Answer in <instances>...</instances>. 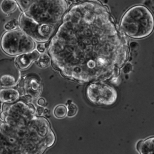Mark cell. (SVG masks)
Instances as JSON below:
<instances>
[{"instance_id": "obj_22", "label": "cell", "mask_w": 154, "mask_h": 154, "mask_svg": "<svg viewBox=\"0 0 154 154\" xmlns=\"http://www.w3.org/2000/svg\"><path fill=\"white\" fill-rule=\"evenodd\" d=\"M45 44H39L38 46H37V51L38 52H40V53H42L43 51H45Z\"/></svg>"}, {"instance_id": "obj_3", "label": "cell", "mask_w": 154, "mask_h": 154, "mask_svg": "<svg viewBox=\"0 0 154 154\" xmlns=\"http://www.w3.org/2000/svg\"><path fill=\"white\" fill-rule=\"evenodd\" d=\"M120 26L122 31L131 38L146 37L153 30V14L144 5L133 6L123 14Z\"/></svg>"}, {"instance_id": "obj_11", "label": "cell", "mask_w": 154, "mask_h": 154, "mask_svg": "<svg viewBox=\"0 0 154 154\" xmlns=\"http://www.w3.org/2000/svg\"><path fill=\"white\" fill-rule=\"evenodd\" d=\"M20 92L16 88H3L0 89V101L6 103H13L19 100Z\"/></svg>"}, {"instance_id": "obj_2", "label": "cell", "mask_w": 154, "mask_h": 154, "mask_svg": "<svg viewBox=\"0 0 154 154\" xmlns=\"http://www.w3.org/2000/svg\"><path fill=\"white\" fill-rule=\"evenodd\" d=\"M0 114V153L42 154L55 142L48 120L22 100L4 103Z\"/></svg>"}, {"instance_id": "obj_6", "label": "cell", "mask_w": 154, "mask_h": 154, "mask_svg": "<svg viewBox=\"0 0 154 154\" xmlns=\"http://www.w3.org/2000/svg\"><path fill=\"white\" fill-rule=\"evenodd\" d=\"M85 94L91 103L99 106H111L117 99L116 90L105 81H93L88 83Z\"/></svg>"}, {"instance_id": "obj_10", "label": "cell", "mask_w": 154, "mask_h": 154, "mask_svg": "<svg viewBox=\"0 0 154 154\" xmlns=\"http://www.w3.org/2000/svg\"><path fill=\"white\" fill-rule=\"evenodd\" d=\"M40 56V53L35 50L18 55L15 59V62L20 69H27L31 63L35 61Z\"/></svg>"}, {"instance_id": "obj_18", "label": "cell", "mask_w": 154, "mask_h": 154, "mask_svg": "<svg viewBox=\"0 0 154 154\" xmlns=\"http://www.w3.org/2000/svg\"><path fill=\"white\" fill-rule=\"evenodd\" d=\"M19 25L18 21L16 19H13L6 22L4 25V28L8 31V30H12L14 29L17 28V26Z\"/></svg>"}, {"instance_id": "obj_19", "label": "cell", "mask_w": 154, "mask_h": 154, "mask_svg": "<svg viewBox=\"0 0 154 154\" xmlns=\"http://www.w3.org/2000/svg\"><path fill=\"white\" fill-rule=\"evenodd\" d=\"M122 71L124 74H129V72H131L132 70V65L129 63V62H127V63H125L123 66L122 67Z\"/></svg>"}, {"instance_id": "obj_8", "label": "cell", "mask_w": 154, "mask_h": 154, "mask_svg": "<svg viewBox=\"0 0 154 154\" xmlns=\"http://www.w3.org/2000/svg\"><path fill=\"white\" fill-rule=\"evenodd\" d=\"M20 79V70L14 59H0V86L13 87L19 82Z\"/></svg>"}, {"instance_id": "obj_9", "label": "cell", "mask_w": 154, "mask_h": 154, "mask_svg": "<svg viewBox=\"0 0 154 154\" xmlns=\"http://www.w3.org/2000/svg\"><path fill=\"white\" fill-rule=\"evenodd\" d=\"M20 88L23 95L29 98L38 97L42 89L40 78L38 74L30 72L20 79Z\"/></svg>"}, {"instance_id": "obj_12", "label": "cell", "mask_w": 154, "mask_h": 154, "mask_svg": "<svg viewBox=\"0 0 154 154\" xmlns=\"http://www.w3.org/2000/svg\"><path fill=\"white\" fill-rule=\"evenodd\" d=\"M137 150L141 154H152L154 150V137L139 141L137 144Z\"/></svg>"}, {"instance_id": "obj_5", "label": "cell", "mask_w": 154, "mask_h": 154, "mask_svg": "<svg viewBox=\"0 0 154 154\" xmlns=\"http://www.w3.org/2000/svg\"><path fill=\"white\" fill-rule=\"evenodd\" d=\"M2 50L9 56H18L35 49L33 39L20 29L16 28L5 32L1 39Z\"/></svg>"}, {"instance_id": "obj_23", "label": "cell", "mask_w": 154, "mask_h": 154, "mask_svg": "<svg viewBox=\"0 0 154 154\" xmlns=\"http://www.w3.org/2000/svg\"><path fill=\"white\" fill-rule=\"evenodd\" d=\"M45 104H46V101L43 98H40L37 100V104L39 106H45Z\"/></svg>"}, {"instance_id": "obj_13", "label": "cell", "mask_w": 154, "mask_h": 154, "mask_svg": "<svg viewBox=\"0 0 154 154\" xmlns=\"http://www.w3.org/2000/svg\"><path fill=\"white\" fill-rule=\"evenodd\" d=\"M18 5L16 0H2L0 8L5 14H10L16 10Z\"/></svg>"}, {"instance_id": "obj_21", "label": "cell", "mask_w": 154, "mask_h": 154, "mask_svg": "<svg viewBox=\"0 0 154 154\" xmlns=\"http://www.w3.org/2000/svg\"><path fill=\"white\" fill-rule=\"evenodd\" d=\"M35 109H36V112H37V115L39 116H42L44 112V107L42 106H40L37 107V108Z\"/></svg>"}, {"instance_id": "obj_16", "label": "cell", "mask_w": 154, "mask_h": 154, "mask_svg": "<svg viewBox=\"0 0 154 154\" xmlns=\"http://www.w3.org/2000/svg\"><path fill=\"white\" fill-rule=\"evenodd\" d=\"M17 5L23 12L26 11L31 6L33 0H16Z\"/></svg>"}, {"instance_id": "obj_24", "label": "cell", "mask_w": 154, "mask_h": 154, "mask_svg": "<svg viewBox=\"0 0 154 154\" xmlns=\"http://www.w3.org/2000/svg\"><path fill=\"white\" fill-rule=\"evenodd\" d=\"M2 108V104L0 103V109Z\"/></svg>"}, {"instance_id": "obj_20", "label": "cell", "mask_w": 154, "mask_h": 154, "mask_svg": "<svg viewBox=\"0 0 154 154\" xmlns=\"http://www.w3.org/2000/svg\"><path fill=\"white\" fill-rule=\"evenodd\" d=\"M128 46H129V48H130L132 50H134V51L137 50L139 48L138 43L137 42H135V41L131 42L128 44Z\"/></svg>"}, {"instance_id": "obj_14", "label": "cell", "mask_w": 154, "mask_h": 154, "mask_svg": "<svg viewBox=\"0 0 154 154\" xmlns=\"http://www.w3.org/2000/svg\"><path fill=\"white\" fill-rule=\"evenodd\" d=\"M37 65L42 68L48 67L51 63V59L49 54H43L40 55L38 59L36 60Z\"/></svg>"}, {"instance_id": "obj_15", "label": "cell", "mask_w": 154, "mask_h": 154, "mask_svg": "<svg viewBox=\"0 0 154 154\" xmlns=\"http://www.w3.org/2000/svg\"><path fill=\"white\" fill-rule=\"evenodd\" d=\"M67 108L66 106L60 104L57 106L54 110V114L57 118H63L67 115Z\"/></svg>"}, {"instance_id": "obj_7", "label": "cell", "mask_w": 154, "mask_h": 154, "mask_svg": "<svg viewBox=\"0 0 154 154\" xmlns=\"http://www.w3.org/2000/svg\"><path fill=\"white\" fill-rule=\"evenodd\" d=\"M18 22L21 30L34 41L40 43L48 42L57 27L55 25L38 23L25 12L21 14Z\"/></svg>"}, {"instance_id": "obj_17", "label": "cell", "mask_w": 154, "mask_h": 154, "mask_svg": "<svg viewBox=\"0 0 154 154\" xmlns=\"http://www.w3.org/2000/svg\"><path fill=\"white\" fill-rule=\"evenodd\" d=\"M67 115L69 117H72L76 115L78 112V107L76 104L73 103L72 101L67 104Z\"/></svg>"}, {"instance_id": "obj_4", "label": "cell", "mask_w": 154, "mask_h": 154, "mask_svg": "<svg viewBox=\"0 0 154 154\" xmlns=\"http://www.w3.org/2000/svg\"><path fill=\"white\" fill-rule=\"evenodd\" d=\"M67 7L65 0H35L25 13L38 23L58 25Z\"/></svg>"}, {"instance_id": "obj_1", "label": "cell", "mask_w": 154, "mask_h": 154, "mask_svg": "<svg viewBox=\"0 0 154 154\" xmlns=\"http://www.w3.org/2000/svg\"><path fill=\"white\" fill-rule=\"evenodd\" d=\"M128 39L105 7L88 1L73 6L49 43L52 66L80 83L118 77L129 57Z\"/></svg>"}]
</instances>
